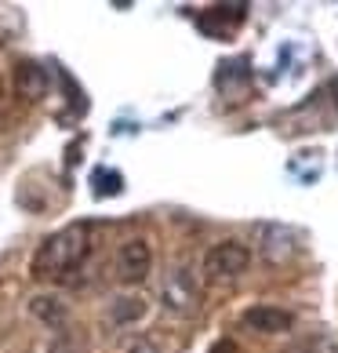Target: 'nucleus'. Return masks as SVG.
Returning <instances> with one entry per match:
<instances>
[{
	"mask_svg": "<svg viewBox=\"0 0 338 353\" xmlns=\"http://www.w3.org/2000/svg\"><path fill=\"white\" fill-rule=\"evenodd\" d=\"M244 81H251V70H248V62H244V59H233V62H226V66H218V77H215L218 88L244 84Z\"/></svg>",
	"mask_w": 338,
	"mask_h": 353,
	"instance_id": "obj_10",
	"label": "nucleus"
},
{
	"mask_svg": "<svg viewBox=\"0 0 338 353\" xmlns=\"http://www.w3.org/2000/svg\"><path fill=\"white\" fill-rule=\"evenodd\" d=\"M142 299H116V306H113V317L116 321H138L142 317Z\"/></svg>",
	"mask_w": 338,
	"mask_h": 353,
	"instance_id": "obj_12",
	"label": "nucleus"
},
{
	"mask_svg": "<svg viewBox=\"0 0 338 353\" xmlns=\"http://www.w3.org/2000/svg\"><path fill=\"white\" fill-rule=\"evenodd\" d=\"M240 324L248 332H258V335H280L295 324V317L280 306H251V310H244Z\"/></svg>",
	"mask_w": 338,
	"mask_h": 353,
	"instance_id": "obj_6",
	"label": "nucleus"
},
{
	"mask_svg": "<svg viewBox=\"0 0 338 353\" xmlns=\"http://www.w3.org/2000/svg\"><path fill=\"white\" fill-rule=\"evenodd\" d=\"M47 84H51V77H47V70L41 66V62H19L15 66V88H19L22 99H30V102L44 99Z\"/></svg>",
	"mask_w": 338,
	"mask_h": 353,
	"instance_id": "obj_8",
	"label": "nucleus"
},
{
	"mask_svg": "<svg viewBox=\"0 0 338 353\" xmlns=\"http://www.w3.org/2000/svg\"><path fill=\"white\" fill-rule=\"evenodd\" d=\"M211 353H237V346H233V343H215Z\"/></svg>",
	"mask_w": 338,
	"mask_h": 353,
	"instance_id": "obj_13",
	"label": "nucleus"
},
{
	"mask_svg": "<svg viewBox=\"0 0 338 353\" xmlns=\"http://www.w3.org/2000/svg\"><path fill=\"white\" fill-rule=\"evenodd\" d=\"M91 252V226L73 222V226L51 233L33 255V277L36 281H66L73 277Z\"/></svg>",
	"mask_w": 338,
	"mask_h": 353,
	"instance_id": "obj_1",
	"label": "nucleus"
},
{
	"mask_svg": "<svg viewBox=\"0 0 338 353\" xmlns=\"http://www.w3.org/2000/svg\"><path fill=\"white\" fill-rule=\"evenodd\" d=\"M244 19H248V4H218L211 11H204V15L197 19V26L207 37H229Z\"/></svg>",
	"mask_w": 338,
	"mask_h": 353,
	"instance_id": "obj_7",
	"label": "nucleus"
},
{
	"mask_svg": "<svg viewBox=\"0 0 338 353\" xmlns=\"http://www.w3.org/2000/svg\"><path fill=\"white\" fill-rule=\"evenodd\" d=\"M153 270V252L146 241H127L116 252V277L120 284H142Z\"/></svg>",
	"mask_w": 338,
	"mask_h": 353,
	"instance_id": "obj_5",
	"label": "nucleus"
},
{
	"mask_svg": "<svg viewBox=\"0 0 338 353\" xmlns=\"http://www.w3.org/2000/svg\"><path fill=\"white\" fill-rule=\"evenodd\" d=\"M160 299H164V306L171 310V313L186 317V313H193V310L200 306V288H197V281H193V273H189L186 266H175V270L164 277Z\"/></svg>",
	"mask_w": 338,
	"mask_h": 353,
	"instance_id": "obj_3",
	"label": "nucleus"
},
{
	"mask_svg": "<svg viewBox=\"0 0 338 353\" xmlns=\"http://www.w3.org/2000/svg\"><path fill=\"white\" fill-rule=\"evenodd\" d=\"M251 266V248L240 241H222L204 255V273L211 281H233Z\"/></svg>",
	"mask_w": 338,
	"mask_h": 353,
	"instance_id": "obj_2",
	"label": "nucleus"
},
{
	"mask_svg": "<svg viewBox=\"0 0 338 353\" xmlns=\"http://www.w3.org/2000/svg\"><path fill=\"white\" fill-rule=\"evenodd\" d=\"M91 186H95L98 197H116V193L124 190V175L113 172V168H95V175H91Z\"/></svg>",
	"mask_w": 338,
	"mask_h": 353,
	"instance_id": "obj_9",
	"label": "nucleus"
},
{
	"mask_svg": "<svg viewBox=\"0 0 338 353\" xmlns=\"http://www.w3.org/2000/svg\"><path fill=\"white\" fill-rule=\"evenodd\" d=\"M33 313H36L41 321H62L66 306H62L59 299H51V295H41V299H33Z\"/></svg>",
	"mask_w": 338,
	"mask_h": 353,
	"instance_id": "obj_11",
	"label": "nucleus"
},
{
	"mask_svg": "<svg viewBox=\"0 0 338 353\" xmlns=\"http://www.w3.org/2000/svg\"><path fill=\"white\" fill-rule=\"evenodd\" d=\"M258 237H262L258 248L269 263H288L306 248V237L295 226H258Z\"/></svg>",
	"mask_w": 338,
	"mask_h": 353,
	"instance_id": "obj_4",
	"label": "nucleus"
}]
</instances>
